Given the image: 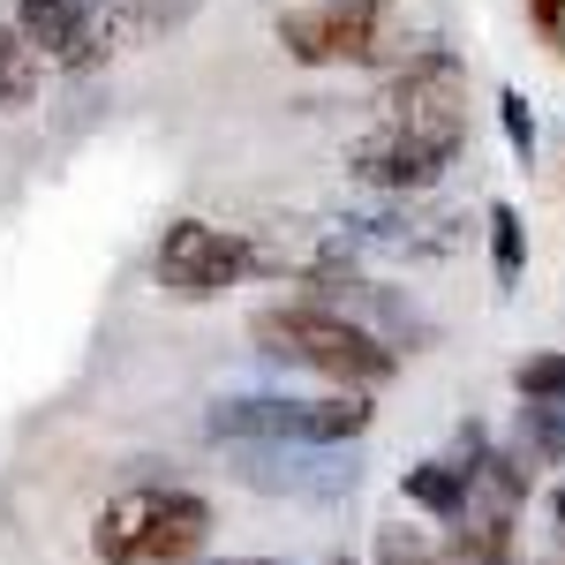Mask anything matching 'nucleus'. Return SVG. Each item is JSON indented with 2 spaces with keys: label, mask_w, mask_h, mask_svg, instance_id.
Here are the masks:
<instances>
[{
  "label": "nucleus",
  "mask_w": 565,
  "mask_h": 565,
  "mask_svg": "<svg viewBox=\"0 0 565 565\" xmlns=\"http://www.w3.org/2000/svg\"><path fill=\"white\" fill-rule=\"evenodd\" d=\"M468 143V68L452 53H415L385 90L377 121L354 136L348 174L385 196H423Z\"/></svg>",
  "instance_id": "f257e3e1"
},
{
  "label": "nucleus",
  "mask_w": 565,
  "mask_h": 565,
  "mask_svg": "<svg viewBox=\"0 0 565 565\" xmlns=\"http://www.w3.org/2000/svg\"><path fill=\"white\" fill-rule=\"evenodd\" d=\"M249 340H257L271 362H287V370H317V377H332L340 392H370L392 377V362L399 354L370 332V324H354L340 309L324 302H279V309H257V324H249Z\"/></svg>",
  "instance_id": "f03ea898"
},
{
  "label": "nucleus",
  "mask_w": 565,
  "mask_h": 565,
  "mask_svg": "<svg viewBox=\"0 0 565 565\" xmlns=\"http://www.w3.org/2000/svg\"><path fill=\"white\" fill-rule=\"evenodd\" d=\"M204 535H212V505L196 490H121L90 521V551L106 565H181L204 551Z\"/></svg>",
  "instance_id": "7ed1b4c3"
},
{
  "label": "nucleus",
  "mask_w": 565,
  "mask_h": 565,
  "mask_svg": "<svg viewBox=\"0 0 565 565\" xmlns=\"http://www.w3.org/2000/svg\"><path fill=\"white\" fill-rule=\"evenodd\" d=\"M362 392H324V399H226L212 415V437H249V445H348L370 430Z\"/></svg>",
  "instance_id": "20e7f679"
},
{
  "label": "nucleus",
  "mask_w": 565,
  "mask_h": 565,
  "mask_svg": "<svg viewBox=\"0 0 565 565\" xmlns=\"http://www.w3.org/2000/svg\"><path fill=\"white\" fill-rule=\"evenodd\" d=\"M279 45L302 68H362V61L392 53V31H385V15L348 8V0H302V8L279 15Z\"/></svg>",
  "instance_id": "39448f33"
},
{
  "label": "nucleus",
  "mask_w": 565,
  "mask_h": 565,
  "mask_svg": "<svg viewBox=\"0 0 565 565\" xmlns=\"http://www.w3.org/2000/svg\"><path fill=\"white\" fill-rule=\"evenodd\" d=\"M242 271H249V242L212 226V218H174L167 242H159V287L174 302H212Z\"/></svg>",
  "instance_id": "423d86ee"
},
{
  "label": "nucleus",
  "mask_w": 565,
  "mask_h": 565,
  "mask_svg": "<svg viewBox=\"0 0 565 565\" xmlns=\"http://www.w3.org/2000/svg\"><path fill=\"white\" fill-rule=\"evenodd\" d=\"M114 8L121 0H15V23H23V39L39 45V61L90 68L114 45Z\"/></svg>",
  "instance_id": "0eeeda50"
},
{
  "label": "nucleus",
  "mask_w": 565,
  "mask_h": 565,
  "mask_svg": "<svg viewBox=\"0 0 565 565\" xmlns=\"http://www.w3.org/2000/svg\"><path fill=\"white\" fill-rule=\"evenodd\" d=\"M452 558H468V565H513V513H505V505H490V498H476V505L452 521Z\"/></svg>",
  "instance_id": "6e6552de"
},
{
  "label": "nucleus",
  "mask_w": 565,
  "mask_h": 565,
  "mask_svg": "<svg viewBox=\"0 0 565 565\" xmlns=\"http://www.w3.org/2000/svg\"><path fill=\"white\" fill-rule=\"evenodd\" d=\"M407 498H415L423 513L460 521V513L476 505V460H423V468H407Z\"/></svg>",
  "instance_id": "1a4fd4ad"
},
{
  "label": "nucleus",
  "mask_w": 565,
  "mask_h": 565,
  "mask_svg": "<svg viewBox=\"0 0 565 565\" xmlns=\"http://www.w3.org/2000/svg\"><path fill=\"white\" fill-rule=\"evenodd\" d=\"M39 76H45L39 45L23 39V23H15V15H0V106H8V114H15V106H31V98H39Z\"/></svg>",
  "instance_id": "9d476101"
},
{
  "label": "nucleus",
  "mask_w": 565,
  "mask_h": 565,
  "mask_svg": "<svg viewBox=\"0 0 565 565\" xmlns=\"http://www.w3.org/2000/svg\"><path fill=\"white\" fill-rule=\"evenodd\" d=\"M490 264H498V287H521L527 264V226L513 204H490Z\"/></svg>",
  "instance_id": "9b49d317"
},
{
  "label": "nucleus",
  "mask_w": 565,
  "mask_h": 565,
  "mask_svg": "<svg viewBox=\"0 0 565 565\" xmlns=\"http://www.w3.org/2000/svg\"><path fill=\"white\" fill-rule=\"evenodd\" d=\"M521 430H527V452L543 460V468H565V407H521Z\"/></svg>",
  "instance_id": "f8f14e48"
},
{
  "label": "nucleus",
  "mask_w": 565,
  "mask_h": 565,
  "mask_svg": "<svg viewBox=\"0 0 565 565\" xmlns=\"http://www.w3.org/2000/svg\"><path fill=\"white\" fill-rule=\"evenodd\" d=\"M513 385L535 407H565V354H527L521 370H513Z\"/></svg>",
  "instance_id": "ddd939ff"
},
{
  "label": "nucleus",
  "mask_w": 565,
  "mask_h": 565,
  "mask_svg": "<svg viewBox=\"0 0 565 565\" xmlns=\"http://www.w3.org/2000/svg\"><path fill=\"white\" fill-rule=\"evenodd\" d=\"M377 565H445V558H437L423 535H407V527H385V535H377Z\"/></svg>",
  "instance_id": "4468645a"
},
{
  "label": "nucleus",
  "mask_w": 565,
  "mask_h": 565,
  "mask_svg": "<svg viewBox=\"0 0 565 565\" xmlns=\"http://www.w3.org/2000/svg\"><path fill=\"white\" fill-rule=\"evenodd\" d=\"M498 121H505V143L527 159V151H535V114H527L521 90H498Z\"/></svg>",
  "instance_id": "2eb2a0df"
},
{
  "label": "nucleus",
  "mask_w": 565,
  "mask_h": 565,
  "mask_svg": "<svg viewBox=\"0 0 565 565\" xmlns=\"http://www.w3.org/2000/svg\"><path fill=\"white\" fill-rule=\"evenodd\" d=\"M527 8H535V31L558 45V39H565V0H527Z\"/></svg>",
  "instance_id": "dca6fc26"
},
{
  "label": "nucleus",
  "mask_w": 565,
  "mask_h": 565,
  "mask_svg": "<svg viewBox=\"0 0 565 565\" xmlns=\"http://www.w3.org/2000/svg\"><path fill=\"white\" fill-rule=\"evenodd\" d=\"M551 521H558V535H565V482L551 490Z\"/></svg>",
  "instance_id": "f3484780"
},
{
  "label": "nucleus",
  "mask_w": 565,
  "mask_h": 565,
  "mask_svg": "<svg viewBox=\"0 0 565 565\" xmlns=\"http://www.w3.org/2000/svg\"><path fill=\"white\" fill-rule=\"evenodd\" d=\"M348 8H370V15H385V8H392V0H348Z\"/></svg>",
  "instance_id": "a211bd4d"
},
{
  "label": "nucleus",
  "mask_w": 565,
  "mask_h": 565,
  "mask_svg": "<svg viewBox=\"0 0 565 565\" xmlns=\"http://www.w3.org/2000/svg\"><path fill=\"white\" fill-rule=\"evenodd\" d=\"M218 565H279V558H218Z\"/></svg>",
  "instance_id": "6ab92c4d"
},
{
  "label": "nucleus",
  "mask_w": 565,
  "mask_h": 565,
  "mask_svg": "<svg viewBox=\"0 0 565 565\" xmlns=\"http://www.w3.org/2000/svg\"><path fill=\"white\" fill-rule=\"evenodd\" d=\"M332 565H354V558H332Z\"/></svg>",
  "instance_id": "aec40b11"
}]
</instances>
